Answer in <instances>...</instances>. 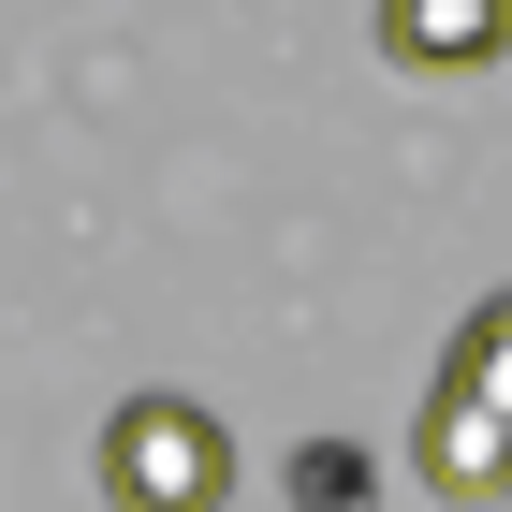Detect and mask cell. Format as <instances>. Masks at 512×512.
<instances>
[{
    "mask_svg": "<svg viewBox=\"0 0 512 512\" xmlns=\"http://www.w3.org/2000/svg\"><path fill=\"white\" fill-rule=\"evenodd\" d=\"M425 483L439 498H512V293L454 322V352L425 381Z\"/></svg>",
    "mask_w": 512,
    "mask_h": 512,
    "instance_id": "6da1fadb",
    "label": "cell"
},
{
    "mask_svg": "<svg viewBox=\"0 0 512 512\" xmlns=\"http://www.w3.org/2000/svg\"><path fill=\"white\" fill-rule=\"evenodd\" d=\"M103 498H118V512H220V498H235V439H220V410H191V395H132L118 425H103Z\"/></svg>",
    "mask_w": 512,
    "mask_h": 512,
    "instance_id": "7a4b0ae2",
    "label": "cell"
},
{
    "mask_svg": "<svg viewBox=\"0 0 512 512\" xmlns=\"http://www.w3.org/2000/svg\"><path fill=\"white\" fill-rule=\"evenodd\" d=\"M381 59L395 74H483V59H512V0H381Z\"/></svg>",
    "mask_w": 512,
    "mask_h": 512,
    "instance_id": "3957f363",
    "label": "cell"
},
{
    "mask_svg": "<svg viewBox=\"0 0 512 512\" xmlns=\"http://www.w3.org/2000/svg\"><path fill=\"white\" fill-rule=\"evenodd\" d=\"M293 512H366V454L352 439H308L293 454Z\"/></svg>",
    "mask_w": 512,
    "mask_h": 512,
    "instance_id": "277c9868",
    "label": "cell"
}]
</instances>
